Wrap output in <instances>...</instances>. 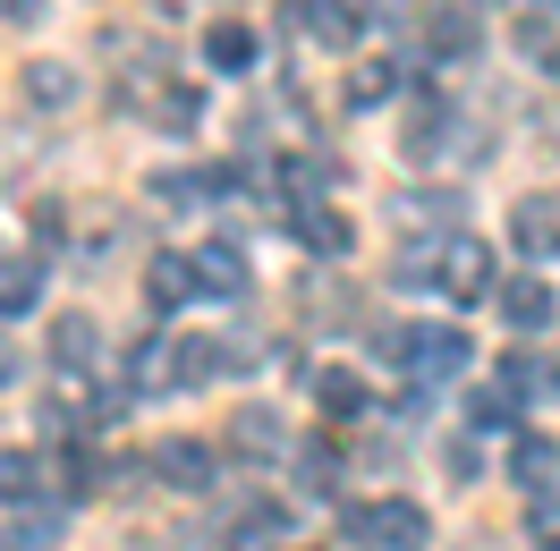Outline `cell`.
<instances>
[{"instance_id": "obj_3", "label": "cell", "mask_w": 560, "mask_h": 551, "mask_svg": "<svg viewBox=\"0 0 560 551\" xmlns=\"http://www.w3.org/2000/svg\"><path fill=\"white\" fill-rule=\"evenodd\" d=\"M144 476L171 483V492H212L221 483V458H212L205 442H187V433H171V442H153V458H144Z\"/></svg>"}, {"instance_id": "obj_2", "label": "cell", "mask_w": 560, "mask_h": 551, "mask_svg": "<svg viewBox=\"0 0 560 551\" xmlns=\"http://www.w3.org/2000/svg\"><path fill=\"white\" fill-rule=\"evenodd\" d=\"M433 280L451 289L458 306H476L485 289H501V272H492V246H485V238H467V230H458V238H442V246H433Z\"/></svg>"}, {"instance_id": "obj_17", "label": "cell", "mask_w": 560, "mask_h": 551, "mask_svg": "<svg viewBox=\"0 0 560 551\" xmlns=\"http://www.w3.org/2000/svg\"><path fill=\"white\" fill-rule=\"evenodd\" d=\"M205 60H212L221 77H246V69H255V35H246L238 17H212V35H205Z\"/></svg>"}, {"instance_id": "obj_24", "label": "cell", "mask_w": 560, "mask_h": 551, "mask_svg": "<svg viewBox=\"0 0 560 551\" xmlns=\"http://www.w3.org/2000/svg\"><path fill=\"white\" fill-rule=\"evenodd\" d=\"M331 483H340V449L306 442V449H298V492H306V501H331Z\"/></svg>"}, {"instance_id": "obj_22", "label": "cell", "mask_w": 560, "mask_h": 551, "mask_svg": "<svg viewBox=\"0 0 560 551\" xmlns=\"http://www.w3.org/2000/svg\"><path fill=\"white\" fill-rule=\"evenodd\" d=\"M518 424V408H510V390L501 382H485V390H467V433L485 442V433H510Z\"/></svg>"}, {"instance_id": "obj_8", "label": "cell", "mask_w": 560, "mask_h": 551, "mask_svg": "<svg viewBox=\"0 0 560 551\" xmlns=\"http://www.w3.org/2000/svg\"><path fill=\"white\" fill-rule=\"evenodd\" d=\"M187 297H196V255H171V246H162V255L144 263V314H178Z\"/></svg>"}, {"instance_id": "obj_11", "label": "cell", "mask_w": 560, "mask_h": 551, "mask_svg": "<svg viewBox=\"0 0 560 551\" xmlns=\"http://www.w3.org/2000/svg\"><path fill=\"white\" fill-rule=\"evenodd\" d=\"M94 356H103V323L94 314H60L51 323V365L60 374H94Z\"/></svg>"}, {"instance_id": "obj_30", "label": "cell", "mask_w": 560, "mask_h": 551, "mask_svg": "<svg viewBox=\"0 0 560 551\" xmlns=\"http://www.w3.org/2000/svg\"><path fill=\"white\" fill-rule=\"evenodd\" d=\"M18 374H26V348H18V340H9V331H0V390H9V382H18Z\"/></svg>"}, {"instance_id": "obj_5", "label": "cell", "mask_w": 560, "mask_h": 551, "mask_svg": "<svg viewBox=\"0 0 560 551\" xmlns=\"http://www.w3.org/2000/svg\"><path fill=\"white\" fill-rule=\"evenodd\" d=\"M510 246L526 263H552L560 255V196H518L510 204Z\"/></svg>"}, {"instance_id": "obj_21", "label": "cell", "mask_w": 560, "mask_h": 551, "mask_svg": "<svg viewBox=\"0 0 560 551\" xmlns=\"http://www.w3.org/2000/svg\"><path fill=\"white\" fill-rule=\"evenodd\" d=\"M315 399H323V415H331V424H357V415L374 408L357 374H315Z\"/></svg>"}, {"instance_id": "obj_7", "label": "cell", "mask_w": 560, "mask_h": 551, "mask_svg": "<svg viewBox=\"0 0 560 551\" xmlns=\"http://www.w3.org/2000/svg\"><path fill=\"white\" fill-rule=\"evenodd\" d=\"M289 26H298V35H315V43H331V51H349V43L365 35V9H357V0H298V9H289Z\"/></svg>"}, {"instance_id": "obj_29", "label": "cell", "mask_w": 560, "mask_h": 551, "mask_svg": "<svg viewBox=\"0 0 560 551\" xmlns=\"http://www.w3.org/2000/svg\"><path fill=\"white\" fill-rule=\"evenodd\" d=\"M35 246H43V255H60V246H69V221H60V204H35Z\"/></svg>"}, {"instance_id": "obj_14", "label": "cell", "mask_w": 560, "mask_h": 551, "mask_svg": "<svg viewBox=\"0 0 560 551\" xmlns=\"http://www.w3.org/2000/svg\"><path fill=\"white\" fill-rule=\"evenodd\" d=\"M196 289H205V297H246V255L230 238L196 246Z\"/></svg>"}, {"instance_id": "obj_1", "label": "cell", "mask_w": 560, "mask_h": 551, "mask_svg": "<svg viewBox=\"0 0 560 551\" xmlns=\"http://www.w3.org/2000/svg\"><path fill=\"white\" fill-rule=\"evenodd\" d=\"M424 509L417 501H357V509H340V543L357 551H424Z\"/></svg>"}, {"instance_id": "obj_16", "label": "cell", "mask_w": 560, "mask_h": 551, "mask_svg": "<svg viewBox=\"0 0 560 551\" xmlns=\"http://www.w3.org/2000/svg\"><path fill=\"white\" fill-rule=\"evenodd\" d=\"M501 390H510V399H544V390H560V365H544V356H526V348H510V356H501Z\"/></svg>"}, {"instance_id": "obj_10", "label": "cell", "mask_w": 560, "mask_h": 551, "mask_svg": "<svg viewBox=\"0 0 560 551\" xmlns=\"http://www.w3.org/2000/svg\"><path fill=\"white\" fill-rule=\"evenodd\" d=\"M280 212H289V238L306 255H349V212L331 204H280Z\"/></svg>"}, {"instance_id": "obj_12", "label": "cell", "mask_w": 560, "mask_h": 551, "mask_svg": "<svg viewBox=\"0 0 560 551\" xmlns=\"http://www.w3.org/2000/svg\"><path fill=\"white\" fill-rule=\"evenodd\" d=\"M510 483H518L526 501L552 492V483H560V449L544 442V433H518V442H510Z\"/></svg>"}, {"instance_id": "obj_25", "label": "cell", "mask_w": 560, "mask_h": 551, "mask_svg": "<svg viewBox=\"0 0 560 551\" xmlns=\"http://www.w3.org/2000/svg\"><path fill=\"white\" fill-rule=\"evenodd\" d=\"M390 85H399V69H390V60H357V69H349V110L390 103Z\"/></svg>"}, {"instance_id": "obj_23", "label": "cell", "mask_w": 560, "mask_h": 551, "mask_svg": "<svg viewBox=\"0 0 560 551\" xmlns=\"http://www.w3.org/2000/svg\"><path fill=\"white\" fill-rule=\"evenodd\" d=\"M35 297H43V263H0V323L35 314Z\"/></svg>"}, {"instance_id": "obj_9", "label": "cell", "mask_w": 560, "mask_h": 551, "mask_svg": "<svg viewBox=\"0 0 560 551\" xmlns=\"http://www.w3.org/2000/svg\"><path fill=\"white\" fill-rule=\"evenodd\" d=\"M476 43H485V17H476L467 0H458V9H433V17H424V60H467Z\"/></svg>"}, {"instance_id": "obj_34", "label": "cell", "mask_w": 560, "mask_h": 551, "mask_svg": "<svg viewBox=\"0 0 560 551\" xmlns=\"http://www.w3.org/2000/svg\"><path fill=\"white\" fill-rule=\"evenodd\" d=\"M552 365H560V348H552Z\"/></svg>"}, {"instance_id": "obj_15", "label": "cell", "mask_w": 560, "mask_h": 551, "mask_svg": "<svg viewBox=\"0 0 560 551\" xmlns=\"http://www.w3.org/2000/svg\"><path fill=\"white\" fill-rule=\"evenodd\" d=\"M230 449H238V458H280L289 433H280L272 408H238V415H230Z\"/></svg>"}, {"instance_id": "obj_4", "label": "cell", "mask_w": 560, "mask_h": 551, "mask_svg": "<svg viewBox=\"0 0 560 551\" xmlns=\"http://www.w3.org/2000/svg\"><path fill=\"white\" fill-rule=\"evenodd\" d=\"M492 306H501V323H510V331H526V340H535V331H552L560 289H552L544 272H526V280H501V289H492Z\"/></svg>"}, {"instance_id": "obj_28", "label": "cell", "mask_w": 560, "mask_h": 551, "mask_svg": "<svg viewBox=\"0 0 560 551\" xmlns=\"http://www.w3.org/2000/svg\"><path fill=\"white\" fill-rule=\"evenodd\" d=\"M60 492H69V501H85V492H103V458H94V449H69V467H60Z\"/></svg>"}, {"instance_id": "obj_18", "label": "cell", "mask_w": 560, "mask_h": 551, "mask_svg": "<svg viewBox=\"0 0 560 551\" xmlns=\"http://www.w3.org/2000/svg\"><path fill=\"white\" fill-rule=\"evenodd\" d=\"M221 196V178L212 171H153V204H171V212H196Z\"/></svg>"}, {"instance_id": "obj_20", "label": "cell", "mask_w": 560, "mask_h": 551, "mask_svg": "<svg viewBox=\"0 0 560 551\" xmlns=\"http://www.w3.org/2000/svg\"><path fill=\"white\" fill-rule=\"evenodd\" d=\"M26 103L35 110H69L77 103V69L69 60H35V69H26Z\"/></svg>"}, {"instance_id": "obj_27", "label": "cell", "mask_w": 560, "mask_h": 551, "mask_svg": "<svg viewBox=\"0 0 560 551\" xmlns=\"http://www.w3.org/2000/svg\"><path fill=\"white\" fill-rule=\"evenodd\" d=\"M18 543H26V551H51V543H60V509H51V501L18 509Z\"/></svg>"}, {"instance_id": "obj_31", "label": "cell", "mask_w": 560, "mask_h": 551, "mask_svg": "<svg viewBox=\"0 0 560 551\" xmlns=\"http://www.w3.org/2000/svg\"><path fill=\"white\" fill-rule=\"evenodd\" d=\"M526 509H535V526H544V535H552V526H560V483H552V492H535V501H526Z\"/></svg>"}, {"instance_id": "obj_32", "label": "cell", "mask_w": 560, "mask_h": 551, "mask_svg": "<svg viewBox=\"0 0 560 551\" xmlns=\"http://www.w3.org/2000/svg\"><path fill=\"white\" fill-rule=\"evenodd\" d=\"M0 17H18V26H35V17H43V0H0Z\"/></svg>"}, {"instance_id": "obj_6", "label": "cell", "mask_w": 560, "mask_h": 551, "mask_svg": "<svg viewBox=\"0 0 560 551\" xmlns=\"http://www.w3.org/2000/svg\"><path fill=\"white\" fill-rule=\"evenodd\" d=\"M408 374L417 382L467 374V331H451V323H442V331H417V323H408Z\"/></svg>"}, {"instance_id": "obj_19", "label": "cell", "mask_w": 560, "mask_h": 551, "mask_svg": "<svg viewBox=\"0 0 560 551\" xmlns=\"http://www.w3.org/2000/svg\"><path fill=\"white\" fill-rule=\"evenodd\" d=\"M35 492H43V458L35 449H0V501L9 509H35Z\"/></svg>"}, {"instance_id": "obj_33", "label": "cell", "mask_w": 560, "mask_h": 551, "mask_svg": "<svg viewBox=\"0 0 560 551\" xmlns=\"http://www.w3.org/2000/svg\"><path fill=\"white\" fill-rule=\"evenodd\" d=\"M467 9H485V0H467Z\"/></svg>"}, {"instance_id": "obj_26", "label": "cell", "mask_w": 560, "mask_h": 551, "mask_svg": "<svg viewBox=\"0 0 560 551\" xmlns=\"http://www.w3.org/2000/svg\"><path fill=\"white\" fill-rule=\"evenodd\" d=\"M153 119H162L171 137H187V128L205 119V94H196V85H162V94H153Z\"/></svg>"}, {"instance_id": "obj_13", "label": "cell", "mask_w": 560, "mask_h": 551, "mask_svg": "<svg viewBox=\"0 0 560 551\" xmlns=\"http://www.w3.org/2000/svg\"><path fill=\"white\" fill-rule=\"evenodd\" d=\"M212 374H230V340H171V390H205Z\"/></svg>"}]
</instances>
